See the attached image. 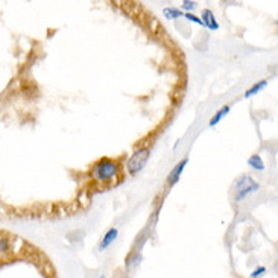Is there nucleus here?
<instances>
[{
    "mask_svg": "<svg viewBox=\"0 0 278 278\" xmlns=\"http://www.w3.org/2000/svg\"><path fill=\"white\" fill-rule=\"evenodd\" d=\"M230 110H231V105H224V106H222V108H221V110H219V111H218V113L211 117V119H210L208 126H211V128H213V126L219 125V123L224 120V117L230 113Z\"/></svg>",
    "mask_w": 278,
    "mask_h": 278,
    "instance_id": "nucleus-7",
    "label": "nucleus"
},
{
    "mask_svg": "<svg viewBox=\"0 0 278 278\" xmlns=\"http://www.w3.org/2000/svg\"><path fill=\"white\" fill-rule=\"evenodd\" d=\"M11 248H12V245H11L9 237L0 236V254H8L11 251Z\"/></svg>",
    "mask_w": 278,
    "mask_h": 278,
    "instance_id": "nucleus-12",
    "label": "nucleus"
},
{
    "mask_svg": "<svg viewBox=\"0 0 278 278\" xmlns=\"http://www.w3.org/2000/svg\"><path fill=\"white\" fill-rule=\"evenodd\" d=\"M149 157H151L149 147H139L137 151H134V154L125 163L128 175L136 177L137 174H140L146 167V164L149 161Z\"/></svg>",
    "mask_w": 278,
    "mask_h": 278,
    "instance_id": "nucleus-2",
    "label": "nucleus"
},
{
    "mask_svg": "<svg viewBox=\"0 0 278 278\" xmlns=\"http://www.w3.org/2000/svg\"><path fill=\"white\" fill-rule=\"evenodd\" d=\"M99 278H105V275H100V277H99Z\"/></svg>",
    "mask_w": 278,
    "mask_h": 278,
    "instance_id": "nucleus-16",
    "label": "nucleus"
},
{
    "mask_svg": "<svg viewBox=\"0 0 278 278\" xmlns=\"http://www.w3.org/2000/svg\"><path fill=\"white\" fill-rule=\"evenodd\" d=\"M196 6H198L196 2H193V0H184V2L181 3V8H180V9H181L183 12H184V11L185 12H191L193 9H196Z\"/></svg>",
    "mask_w": 278,
    "mask_h": 278,
    "instance_id": "nucleus-13",
    "label": "nucleus"
},
{
    "mask_svg": "<svg viewBox=\"0 0 278 278\" xmlns=\"http://www.w3.org/2000/svg\"><path fill=\"white\" fill-rule=\"evenodd\" d=\"M248 164L249 167H252L254 170H265V163H263V158L259 155V154H254L248 158Z\"/></svg>",
    "mask_w": 278,
    "mask_h": 278,
    "instance_id": "nucleus-11",
    "label": "nucleus"
},
{
    "mask_svg": "<svg viewBox=\"0 0 278 278\" xmlns=\"http://www.w3.org/2000/svg\"><path fill=\"white\" fill-rule=\"evenodd\" d=\"M259 188H260V184L254 178H251L249 175H242L236 181V185H234V191H236L234 193V201L240 202V201L246 199L249 195L259 191Z\"/></svg>",
    "mask_w": 278,
    "mask_h": 278,
    "instance_id": "nucleus-3",
    "label": "nucleus"
},
{
    "mask_svg": "<svg viewBox=\"0 0 278 278\" xmlns=\"http://www.w3.org/2000/svg\"><path fill=\"white\" fill-rule=\"evenodd\" d=\"M163 14H164V17H166L167 20H178V18H181V17L184 15V12H183L180 8H175V6H167V8H164Z\"/></svg>",
    "mask_w": 278,
    "mask_h": 278,
    "instance_id": "nucleus-10",
    "label": "nucleus"
},
{
    "mask_svg": "<svg viewBox=\"0 0 278 278\" xmlns=\"http://www.w3.org/2000/svg\"><path fill=\"white\" fill-rule=\"evenodd\" d=\"M268 79H262V81H257L252 87H249L246 92H245V94H243V97L245 99H249V97H252V96H255V94H259V93L262 92L263 89H266L268 87Z\"/></svg>",
    "mask_w": 278,
    "mask_h": 278,
    "instance_id": "nucleus-8",
    "label": "nucleus"
},
{
    "mask_svg": "<svg viewBox=\"0 0 278 278\" xmlns=\"http://www.w3.org/2000/svg\"><path fill=\"white\" fill-rule=\"evenodd\" d=\"M184 17L187 22H191V23H196V25H199V26H204V23L201 22V18L198 17V15H195L193 12H184Z\"/></svg>",
    "mask_w": 278,
    "mask_h": 278,
    "instance_id": "nucleus-14",
    "label": "nucleus"
},
{
    "mask_svg": "<svg viewBox=\"0 0 278 278\" xmlns=\"http://www.w3.org/2000/svg\"><path fill=\"white\" fill-rule=\"evenodd\" d=\"M187 163H188V158H183L180 163H177V164L174 166V169H172L170 174L167 175V185H169V187L177 185V183L181 180V175H183V172H184Z\"/></svg>",
    "mask_w": 278,
    "mask_h": 278,
    "instance_id": "nucleus-4",
    "label": "nucleus"
},
{
    "mask_svg": "<svg viewBox=\"0 0 278 278\" xmlns=\"http://www.w3.org/2000/svg\"><path fill=\"white\" fill-rule=\"evenodd\" d=\"M140 263H141V254H140V251L137 249H134L128 257H126V262H125V265H126V268H130V269H134V268H137Z\"/></svg>",
    "mask_w": 278,
    "mask_h": 278,
    "instance_id": "nucleus-9",
    "label": "nucleus"
},
{
    "mask_svg": "<svg viewBox=\"0 0 278 278\" xmlns=\"http://www.w3.org/2000/svg\"><path fill=\"white\" fill-rule=\"evenodd\" d=\"M199 18L204 23V28H207L208 31H218L219 29V23H218V20H216L211 9H202Z\"/></svg>",
    "mask_w": 278,
    "mask_h": 278,
    "instance_id": "nucleus-6",
    "label": "nucleus"
},
{
    "mask_svg": "<svg viewBox=\"0 0 278 278\" xmlns=\"http://www.w3.org/2000/svg\"><path fill=\"white\" fill-rule=\"evenodd\" d=\"M265 272H266V268L265 266H259L257 269H254L251 274H249V277L251 278H260L262 275H265Z\"/></svg>",
    "mask_w": 278,
    "mask_h": 278,
    "instance_id": "nucleus-15",
    "label": "nucleus"
},
{
    "mask_svg": "<svg viewBox=\"0 0 278 278\" xmlns=\"http://www.w3.org/2000/svg\"><path fill=\"white\" fill-rule=\"evenodd\" d=\"M92 175L96 183L100 184L113 183L119 177V164L113 158H100L97 163H94Z\"/></svg>",
    "mask_w": 278,
    "mask_h": 278,
    "instance_id": "nucleus-1",
    "label": "nucleus"
},
{
    "mask_svg": "<svg viewBox=\"0 0 278 278\" xmlns=\"http://www.w3.org/2000/svg\"><path fill=\"white\" fill-rule=\"evenodd\" d=\"M117 236H119V230H117L116 227H111L108 231L103 234V237L100 239V242H99V245H97V251L102 252V251H105L108 246H111V245L116 242Z\"/></svg>",
    "mask_w": 278,
    "mask_h": 278,
    "instance_id": "nucleus-5",
    "label": "nucleus"
}]
</instances>
